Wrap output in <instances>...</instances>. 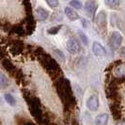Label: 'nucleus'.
Listing matches in <instances>:
<instances>
[{"label": "nucleus", "instance_id": "obj_19", "mask_svg": "<svg viewBox=\"0 0 125 125\" xmlns=\"http://www.w3.org/2000/svg\"><path fill=\"white\" fill-rule=\"evenodd\" d=\"M77 35H78V37H79V39H80V41L82 42V43L87 46V45L88 44V40L87 35H86L83 31H81V30H78V31H77Z\"/></svg>", "mask_w": 125, "mask_h": 125}, {"label": "nucleus", "instance_id": "obj_23", "mask_svg": "<svg viewBox=\"0 0 125 125\" xmlns=\"http://www.w3.org/2000/svg\"><path fill=\"white\" fill-rule=\"evenodd\" d=\"M52 17H53V18L51 19V21H52V22H59V21H61V20H62V14H61V12L58 10L57 12L53 13Z\"/></svg>", "mask_w": 125, "mask_h": 125}, {"label": "nucleus", "instance_id": "obj_16", "mask_svg": "<svg viewBox=\"0 0 125 125\" xmlns=\"http://www.w3.org/2000/svg\"><path fill=\"white\" fill-rule=\"evenodd\" d=\"M109 120V115L106 113L100 114L95 119V124L96 125H107Z\"/></svg>", "mask_w": 125, "mask_h": 125}, {"label": "nucleus", "instance_id": "obj_2", "mask_svg": "<svg viewBox=\"0 0 125 125\" xmlns=\"http://www.w3.org/2000/svg\"><path fill=\"white\" fill-rule=\"evenodd\" d=\"M38 58H39V61L41 63V65L52 76V78L54 80H56L57 78L62 76V72L60 70L59 64L50 55H48L47 53L44 52L42 55L38 56Z\"/></svg>", "mask_w": 125, "mask_h": 125}, {"label": "nucleus", "instance_id": "obj_27", "mask_svg": "<svg viewBox=\"0 0 125 125\" xmlns=\"http://www.w3.org/2000/svg\"><path fill=\"white\" fill-rule=\"evenodd\" d=\"M5 55H6V51L4 49V47L0 44V59H4V57H5Z\"/></svg>", "mask_w": 125, "mask_h": 125}, {"label": "nucleus", "instance_id": "obj_1", "mask_svg": "<svg viewBox=\"0 0 125 125\" xmlns=\"http://www.w3.org/2000/svg\"><path fill=\"white\" fill-rule=\"evenodd\" d=\"M55 87L60 100L64 104V111H73V107L76 105V99L73 95V87L70 81L67 78L61 76L56 80Z\"/></svg>", "mask_w": 125, "mask_h": 125}, {"label": "nucleus", "instance_id": "obj_18", "mask_svg": "<svg viewBox=\"0 0 125 125\" xmlns=\"http://www.w3.org/2000/svg\"><path fill=\"white\" fill-rule=\"evenodd\" d=\"M104 4H105L108 8H110V9H117V8L119 6L120 2H119V1H117V0H106V1L104 2Z\"/></svg>", "mask_w": 125, "mask_h": 125}, {"label": "nucleus", "instance_id": "obj_17", "mask_svg": "<svg viewBox=\"0 0 125 125\" xmlns=\"http://www.w3.org/2000/svg\"><path fill=\"white\" fill-rule=\"evenodd\" d=\"M9 86V80L6 77V75L0 72V88H6Z\"/></svg>", "mask_w": 125, "mask_h": 125}, {"label": "nucleus", "instance_id": "obj_21", "mask_svg": "<svg viewBox=\"0 0 125 125\" xmlns=\"http://www.w3.org/2000/svg\"><path fill=\"white\" fill-rule=\"evenodd\" d=\"M5 100H6V102L10 104V105H11V106H14L15 104H16V100H15V98L13 97L11 94H9L7 93L5 94Z\"/></svg>", "mask_w": 125, "mask_h": 125}, {"label": "nucleus", "instance_id": "obj_5", "mask_svg": "<svg viewBox=\"0 0 125 125\" xmlns=\"http://www.w3.org/2000/svg\"><path fill=\"white\" fill-rule=\"evenodd\" d=\"M95 23L97 27L99 28L100 31L106 32L107 29V14L104 10H102L97 14L95 18Z\"/></svg>", "mask_w": 125, "mask_h": 125}, {"label": "nucleus", "instance_id": "obj_12", "mask_svg": "<svg viewBox=\"0 0 125 125\" xmlns=\"http://www.w3.org/2000/svg\"><path fill=\"white\" fill-rule=\"evenodd\" d=\"M92 52L95 56H106V50L104 47L98 42H94L92 44Z\"/></svg>", "mask_w": 125, "mask_h": 125}, {"label": "nucleus", "instance_id": "obj_30", "mask_svg": "<svg viewBox=\"0 0 125 125\" xmlns=\"http://www.w3.org/2000/svg\"><path fill=\"white\" fill-rule=\"evenodd\" d=\"M117 125H125V122H123V121H119V122H118V124Z\"/></svg>", "mask_w": 125, "mask_h": 125}, {"label": "nucleus", "instance_id": "obj_25", "mask_svg": "<svg viewBox=\"0 0 125 125\" xmlns=\"http://www.w3.org/2000/svg\"><path fill=\"white\" fill-rule=\"evenodd\" d=\"M46 4L50 8H52V9H56L57 7L59 6V2L58 1H55V0H47Z\"/></svg>", "mask_w": 125, "mask_h": 125}, {"label": "nucleus", "instance_id": "obj_10", "mask_svg": "<svg viewBox=\"0 0 125 125\" xmlns=\"http://www.w3.org/2000/svg\"><path fill=\"white\" fill-rule=\"evenodd\" d=\"M25 48V44L22 41H13V42L10 45V52L13 55H19L23 53Z\"/></svg>", "mask_w": 125, "mask_h": 125}, {"label": "nucleus", "instance_id": "obj_3", "mask_svg": "<svg viewBox=\"0 0 125 125\" xmlns=\"http://www.w3.org/2000/svg\"><path fill=\"white\" fill-rule=\"evenodd\" d=\"M24 97H25V100L28 105L31 115L36 119L38 122L42 123L44 120V117L42 114V107L41 101L39 100L36 96L32 95L29 92H24Z\"/></svg>", "mask_w": 125, "mask_h": 125}, {"label": "nucleus", "instance_id": "obj_6", "mask_svg": "<svg viewBox=\"0 0 125 125\" xmlns=\"http://www.w3.org/2000/svg\"><path fill=\"white\" fill-rule=\"evenodd\" d=\"M109 109L111 111L113 119L115 120H120L122 118V108L119 102H114L109 105Z\"/></svg>", "mask_w": 125, "mask_h": 125}, {"label": "nucleus", "instance_id": "obj_24", "mask_svg": "<svg viewBox=\"0 0 125 125\" xmlns=\"http://www.w3.org/2000/svg\"><path fill=\"white\" fill-rule=\"evenodd\" d=\"M69 4L72 9H77V10H79V9H82V7H83V4H82L81 2L80 1H76V0L71 1Z\"/></svg>", "mask_w": 125, "mask_h": 125}, {"label": "nucleus", "instance_id": "obj_14", "mask_svg": "<svg viewBox=\"0 0 125 125\" xmlns=\"http://www.w3.org/2000/svg\"><path fill=\"white\" fill-rule=\"evenodd\" d=\"M2 65H3L4 69L6 70L7 72H9L10 73H11L12 75L14 74V73H16V71H17V68L14 66V64H13L10 59L4 58V59L2 60Z\"/></svg>", "mask_w": 125, "mask_h": 125}, {"label": "nucleus", "instance_id": "obj_4", "mask_svg": "<svg viewBox=\"0 0 125 125\" xmlns=\"http://www.w3.org/2000/svg\"><path fill=\"white\" fill-rule=\"evenodd\" d=\"M122 36L118 31H114L110 34V37L108 40V45L112 51H116L119 49V47L121 45L122 42Z\"/></svg>", "mask_w": 125, "mask_h": 125}, {"label": "nucleus", "instance_id": "obj_7", "mask_svg": "<svg viewBox=\"0 0 125 125\" xmlns=\"http://www.w3.org/2000/svg\"><path fill=\"white\" fill-rule=\"evenodd\" d=\"M66 48L69 53L72 55H76L80 51V44L79 42L75 38H71L66 43Z\"/></svg>", "mask_w": 125, "mask_h": 125}, {"label": "nucleus", "instance_id": "obj_15", "mask_svg": "<svg viewBox=\"0 0 125 125\" xmlns=\"http://www.w3.org/2000/svg\"><path fill=\"white\" fill-rule=\"evenodd\" d=\"M36 16L39 21H45L49 17V11L42 7H38L36 9Z\"/></svg>", "mask_w": 125, "mask_h": 125}, {"label": "nucleus", "instance_id": "obj_28", "mask_svg": "<svg viewBox=\"0 0 125 125\" xmlns=\"http://www.w3.org/2000/svg\"><path fill=\"white\" fill-rule=\"evenodd\" d=\"M119 56L125 58V47H122L119 49Z\"/></svg>", "mask_w": 125, "mask_h": 125}, {"label": "nucleus", "instance_id": "obj_8", "mask_svg": "<svg viewBox=\"0 0 125 125\" xmlns=\"http://www.w3.org/2000/svg\"><path fill=\"white\" fill-rule=\"evenodd\" d=\"M87 107L91 112H96L100 107V102L97 95H91L87 101Z\"/></svg>", "mask_w": 125, "mask_h": 125}, {"label": "nucleus", "instance_id": "obj_29", "mask_svg": "<svg viewBox=\"0 0 125 125\" xmlns=\"http://www.w3.org/2000/svg\"><path fill=\"white\" fill-rule=\"evenodd\" d=\"M88 22L86 20V19H82V25H83V26H84L85 28H87V27H88Z\"/></svg>", "mask_w": 125, "mask_h": 125}, {"label": "nucleus", "instance_id": "obj_9", "mask_svg": "<svg viewBox=\"0 0 125 125\" xmlns=\"http://www.w3.org/2000/svg\"><path fill=\"white\" fill-rule=\"evenodd\" d=\"M97 3L95 1H87L84 4L85 11L89 17H93L97 10Z\"/></svg>", "mask_w": 125, "mask_h": 125}, {"label": "nucleus", "instance_id": "obj_11", "mask_svg": "<svg viewBox=\"0 0 125 125\" xmlns=\"http://www.w3.org/2000/svg\"><path fill=\"white\" fill-rule=\"evenodd\" d=\"M114 74L118 77V80H124L125 79V64L119 63L117 66L114 67Z\"/></svg>", "mask_w": 125, "mask_h": 125}, {"label": "nucleus", "instance_id": "obj_20", "mask_svg": "<svg viewBox=\"0 0 125 125\" xmlns=\"http://www.w3.org/2000/svg\"><path fill=\"white\" fill-rule=\"evenodd\" d=\"M12 32H14L15 34H17L19 36H23V35L25 34V30L23 28V26L20 25H15V26H13Z\"/></svg>", "mask_w": 125, "mask_h": 125}, {"label": "nucleus", "instance_id": "obj_13", "mask_svg": "<svg viewBox=\"0 0 125 125\" xmlns=\"http://www.w3.org/2000/svg\"><path fill=\"white\" fill-rule=\"evenodd\" d=\"M64 13L67 16V18L69 19L70 21H73V22L77 21L78 19L80 18L79 15H78V13L76 12L73 9H72L71 7H66L64 9Z\"/></svg>", "mask_w": 125, "mask_h": 125}, {"label": "nucleus", "instance_id": "obj_22", "mask_svg": "<svg viewBox=\"0 0 125 125\" xmlns=\"http://www.w3.org/2000/svg\"><path fill=\"white\" fill-rule=\"evenodd\" d=\"M61 28H62V25L52 26V27H50V28L47 30V33L50 34V35H56V34H57V33L59 32V30H60Z\"/></svg>", "mask_w": 125, "mask_h": 125}, {"label": "nucleus", "instance_id": "obj_26", "mask_svg": "<svg viewBox=\"0 0 125 125\" xmlns=\"http://www.w3.org/2000/svg\"><path fill=\"white\" fill-rule=\"evenodd\" d=\"M54 53H55V55L57 56V58H59L61 61H64V60H65V55L62 53V51H60L59 49H55V50H54Z\"/></svg>", "mask_w": 125, "mask_h": 125}]
</instances>
